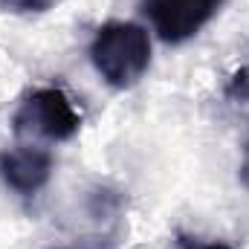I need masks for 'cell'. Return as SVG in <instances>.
I'll return each mask as SVG.
<instances>
[{
  "label": "cell",
  "mask_w": 249,
  "mask_h": 249,
  "mask_svg": "<svg viewBox=\"0 0 249 249\" xmlns=\"http://www.w3.org/2000/svg\"><path fill=\"white\" fill-rule=\"evenodd\" d=\"M12 130L23 139L67 142L81 130V113L61 87H38L15 107Z\"/></svg>",
  "instance_id": "obj_2"
},
{
  "label": "cell",
  "mask_w": 249,
  "mask_h": 249,
  "mask_svg": "<svg viewBox=\"0 0 249 249\" xmlns=\"http://www.w3.org/2000/svg\"><path fill=\"white\" fill-rule=\"evenodd\" d=\"M53 6L55 0H0V9L12 15H44Z\"/></svg>",
  "instance_id": "obj_5"
},
{
  "label": "cell",
  "mask_w": 249,
  "mask_h": 249,
  "mask_svg": "<svg viewBox=\"0 0 249 249\" xmlns=\"http://www.w3.org/2000/svg\"><path fill=\"white\" fill-rule=\"evenodd\" d=\"M226 96H229V99H238V102H249V70H241V72L232 78Z\"/></svg>",
  "instance_id": "obj_7"
},
{
  "label": "cell",
  "mask_w": 249,
  "mask_h": 249,
  "mask_svg": "<svg viewBox=\"0 0 249 249\" xmlns=\"http://www.w3.org/2000/svg\"><path fill=\"white\" fill-rule=\"evenodd\" d=\"M174 247L177 249H235L229 241L200 238V235H188V232H177V235H174Z\"/></svg>",
  "instance_id": "obj_6"
},
{
  "label": "cell",
  "mask_w": 249,
  "mask_h": 249,
  "mask_svg": "<svg viewBox=\"0 0 249 249\" xmlns=\"http://www.w3.org/2000/svg\"><path fill=\"white\" fill-rule=\"evenodd\" d=\"M241 183H244V188H249V142L244 148V160H241Z\"/></svg>",
  "instance_id": "obj_8"
},
{
  "label": "cell",
  "mask_w": 249,
  "mask_h": 249,
  "mask_svg": "<svg viewBox=\"0 0 249 249\" xmlns=\"http://www.w3.org/2000/svg\"><path fill=\"white\" fill-rule=\"evenodd\" d=\"M223 6V0H148L154 32L165 44H186Z\"/></svg>",
  "instance_id": "obj_3"
},
{
  "label": "cell",
  "mask_w": 249,
  "mask_h": 249,
  "mask_svg": "<svg viewBox=\"0 0 249 249\" xmlns=\"http://www.w3.org/2000/svg\"><path fill=\"white\" fill-rule=\"evenodd\" d=\"M90 61L113 90H130L151 67V35L142 23L107 20L90 41Z\"/></svg>",
  "instance_id": "obj_1"
},
{
  "label": "cell",
  "mask_w": 249,
  "mask_h": 249,
  "mask_svg": "<svg viewBox=\"0 0 249 249\" xmlns=\"http://www.w3.org/2000/svg\"><path fill=\"white\" fill-rule=\"evenodd\" d=\"M53 154L41 145H15L0 151V180L15 194H38L53 177Z\"/></svg>",
  "instance_id": "obj_4"
}]
</instances>
